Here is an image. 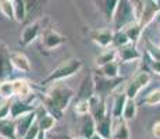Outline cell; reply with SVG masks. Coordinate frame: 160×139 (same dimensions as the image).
<instances>
[{
    "label": "cell",
    "instance_id": "obj_46",
    "mask_svg": "<svg viewBox=\"0 0 160 139\" xmlns=\"http://www.w3.org/2000/svg\"><path fill=\"white\" fill-rule=\"evenodd\" d=\"M156 2H159V0H156Z\"/></svg>",
    "mask_w": 160,
    "mask_h": 139
},
{
    "label": "cell",
    "instance_id": "obj_31",
    "mask_svg": "<svg viewBox=\"0 0 160 139\" xmlns=\"http://www.w3.org/2000/svg\"><path fill=\"white\" fill-rule=\"evenodd\" d=\"M0 96L2 99H13L14 97V86L13 81H0Z\"/></svg>",
    "mask_w": 160,
    "mask_h": 139
},
{
    "label": "cell",
    "instance_id": "obj_34",
    "mask_svg": "<svg viewBox=\"0 0 160 139\" xmlns=\"http://www.w3.org/2000/svg\"><path fill=\"white\" fill-rule=\"evenodd\" d=\"M130 38L127 36V33L124 32L122 29L120 31H114V39H113V45H116L117 47H120V46H124L127 45V43H130Z\"/></svg>",
    "mask_w": 160,
    "mask_h": 139
},
{
    "label": "cell",
    "instance_id": "obj_3",
    "mask_svg": "<svg viewBox=\"0 0 160 139\" xmlns=\"http://www.w3.org/2000/svg\"><path fill=\"white\" fill-rule=\"evenodd\" d=\"M135 20H138V15L134 3L131 0H120L114 11V15H113V31L122 29L124 27H127L128 24H131Z\"/></svg>",
    "mask_w": 160,
    "mask_h": 139
},
{
    "label": "cell",
    "instance_id": "obj_27",
    "mask_svg": "<svg viewBox=\"0 0 160 139\" xmlns=\"http://www.w3.org/2000/svg\"><path fill=\"white\" fill-rule=\"evenodd\" d=\"M57 120L54 116H52L50 113L45 114L43 117H41V118H38V124H39V128H41L42 132H49L52 131V129L54 128V125H56Z\"/></svg>",
    "mask_w": 160,
    "mask_h": 139
},
{
    "label": "cell",
    "instance_id": "obj_40",
    "mask_svg": "<svg viewBox=\"0 0 160 139\" xmlns=\"http://www.w3.org/2000/svg\"><path fill=\"white\" fill-rule=\"evenodd\" d=\"M50 139H72L70 135H66V134H53Z\"/></svg>",
    "mask_w": 160,
    "mask_h": 139
},
{
    "label": "cell",
    "instance_id": "obj_30",
    "mask_svg": "<svg viewBox=\"0 0 160 139\" xmlns=\"http://www.w3.org/2000/svg\"><path fill=\"white\" fill-rule=\"evenodd\" d=\"M138 113V106L135 103V99H128L127 103H125L124 111H122V118L130 121V120H134L137 117Z\"/></svg>",
    "mask_w": 160,
    "mask_h": 139
},
{
    "label": "cell",
    "instance_id": "obj_6",
    "mask_svg": "<svg viewBox=\"0 0 160 139\" xmlns=\"http://www.w3.org/2000/svg\"><path fill=\"white\" fill-rule=\"evenodd\" d=\"M152 77H150L149 71H139L134 75V78L130 79V82L125 86V93H127L128 99H137V96L139 95V92L142 91L145 86H148V83L150 82Z\"/></svg>",
    "mask_w": 160,
    "mask_h": 139
},
{
    "label": "cell",
    "instance_id": "obj_18",
    "mask_svg": "<svg viewBox=\"0 0 160 139\" xmlns=\"http://www.w3.org/2000/svg\"><path fill=\"white\" fill-rule=\"evenodd\" d=\"M13 86H14V96L18 99H32V88L28 83V81L25 79H15L13 81Z\"/></svg>",
    "mask_w": 160,
    "mask_h": 139
},
{
    "label": "cell",
    "instance_id": "obj_4",
    "mask_svg": "<svg viewBox=\"0 0 160 139\" xmlns=\"http://www.w3.org/2000/svg\"><path fill=\"white\" fill-rule=\"evenodd\" d=\"M93 79H95V92L100 97H104L107 95L113 93L125 81V78H122V77L109 78V77H102V75H98V74H93Z\"/></svg>",
    "mask_w": 160,
    "mask_h": 139
},
{
    "label": "cell",
    "instance_id": "obj_28",
    "mask_svg": "<svg viewBox=\"0 0 160 139\" xmlns=\"http://www.w3.org/2000/svg\"><path fill=\"white\" fill-rule=\"evenodd\" d=\"M117 58V49H106L103 53H100L96 57V66L100 67L103 64H107L110 61H114Z\"/></svg>",
    "mask_w": 160,
    "mask_h": 139
},
{
    "label": "cell",
    "instance_id": "obj_19",
    "mask_svg": "<svg viewBox=\"0 0 160 139\" xmlns=\"http://www.w3.org/2000/svg\"><path fill=\"white\" fill-rule=\"evenodd\" d=\"M48 0H25L27 3V18L24 22L29 24L32 22V18H35V15H39L43 10V6L46 4Z\"/></svg>",
    "mask_w": 160,
    "mask_h": 139
},
{
    "label": "cell",
    "instance_id": "obj_9",
    "mask_svg": "<svg viewBox=\"0 0 160 139\" xmlns=\"http://www.w3.org/2000/svg\"><path fill=\"white\" fill-rule=\"evenodd\" d=\"M42 33V20H35L29 22L28 25L24 28L22 33H21V46H28L31 45L35 39H38Z\"/></svg>",
    "mask_w": 160,
    "mask_h": 139
},
{
    "label": "cell",
    "instance_id": "obj_38",
    "mask_svg": "<svg viewBox=\"0 0 160 139\" xmlns=\"http://www.w3.org/2000/svg\"><path fill=\"white\" fill-rule=\"evenodd\" d=\"M149 63H150V70H152V72H155V74H158V75H160V61L150 58Z\"/></svg>",
    "mask_w": 160,
    "mask_h": 139
},
{
    "label": "cell",
    "instance_id": "obj_24",
    "mask_svg": "<svg viewBox=\"0 0 160 139\" xmlns=\"http://www.w3.org/2000/svg\"><path fill=\"white\" fill-rule=\"evenodd\" d=\"M122 31L127 33V36L130 38V41L132 43H137L138 39H139V36H141V33H142L143 28H142V25H141L139 21L135 20V21H132L131 24H128L127 27L122 28Z\"/></svg>",
    "mask_w": 160,
    "mask_h": 139
},
{
    "label": "cell",
    "instance_id": "obj_10",
    "mask_svg": "<svg viewBox=\"0 0 160 139\" xmlns=\"http://www.w3.org/2000/svg\"><path fill=\"white\" fill-rule=\"evenodd\" d=\"M117 57L120 58L121 63H131V61H135V60H141L142 54L137 49V43L130 42L124 46L117 47Z\"/></svg>",
    "mask_w": 160,
    "mask_h": 139
},
{
    "label": "cell",
    "instance_id": "obj_44",
    "mask_svg": "<svg viewBox=\"0 0 160 139\" xmlns=\"http://www.w3.org/2000/svg\"><path fill=\"white\" fill-rule=\"evenodd\" d=\"M103 139H113V138H103Z\"/></svg>",
    "mask_w": 160,
    "mask_h": 139
},
{
    "label": "cell",
    "instance_id": "obj_25",
    "mask_svg": "<svg viewBox=\"0 0 160 139\" xmlns=\"http://www.w3.org/2000/svg\"><path fill=\"white\" fill-rule=\"evenodd\" d=\"M93 134H96V121H95V118L92 117V114L89 113L87 116H84V120H82L81 135L89 139Z\"/></svg>",
    "mask_w": 160,
    "mask_h": 139
},
{
    "label": "cell",
    "instance_id": "obj_8",
    "mask_svg": "<svg viewBox=\"0 0 160 139\" xmlns=\"http://www.w3.org/2000/svg\"><path fill=\"white\" fill-rule=\"evenodd\" d=\"M14 70L11 61V52L4 43H0V81H6L11 77Z\"/></svg>",
    "mask_w": 160,
    "mask_h": 139
},
{
    "label": "cell",
    "instance_id": "obj_41",
    "mask_svg": "<svg viewBox=\"0 0 160 139\" xmlns=\"http://www.w3.org/2000/svg\"><path fill=\"white\" fill-rule=\"evenodd\" d=\"M132 3H134V6H135V10H137V13H138V10H139V7H141V4H142V2L143 0H131Z\"/></svg>",
    "mask_w": 160,
    "mask_h": 139
},
{
    "label": "cell",
    "instance_id": "obj_16",
    "mask_svg": "<svg viewBox=\"0 0 160 139\" xmlns=\"http://www.w3.org/2000/svg\"><path fill=\"white\" fill-rule=\"evenodd\" d=\"M118 2L120 0H96V6L99 7L106 22H112L113 21V15H114Z\"/></svg>",
    "mask_w": 160,
    "mask_h": 139
},
{
    "label": "cell",
    "instance_id": "obj_7",
    "mask_svg": "<svg viewBox=\"0 0 160 139\" xmlns=\"http://www.w3.org/2000/svg\"><path fill=\"white\" fill-rule=\"evenodd\" d=\"M64 42H66V36L52 28H46L41 33V47L45 52H53L54 49L60 47Z\"/></svg>",
    "mask_w": 160,
    "mask_h": 139
},
{
    "label": "cell",
    "instance_id": "obj_12",
    "mask_svg": "<svg viewBox=\"0 0 160 139\" xmlns=\"http://www.w3.org/2000/svg\"><path fill=\"white\" fill-rule=\"evenodd\" d=\"M36 109V106L32 102H25L22 99H14L11 100V110H10V117L11 118H18L22 114H27L29 111H33Z\"/></svg>",
    "mask_w": 160,
    "mask_h": 139
},
{
    "label": "cell",
    "instance_id": "obj_14",
    "mask_svg": "<svg viewBox=\"0 0 160 139\" xmlns=\"http://www.w3.org/2000/svg\"><path fill=\"white\" fill-rule=\"evenodd\" d=\"M113 39H114V31L107 29V28L98 29L92 33V41L104 49H107L110 45H113Z\"/></svg>",
    "mask_w": 160,
    "mask_h": 139
},
{
    "label": "cell",
    "instance_id": "obj_11",
    "mask_svg": "<svg viewBox=\"0 0 160 139\" xmlns=\"http://www.w3.org/2000/svg\"><path fill=\"white\" fill-rule=\"evenodd\" d=\"M38 120L36 109L33 111H29L27 114H22L18 118H15V127H17V135L18 139H22V137L27 134V131L33 125V122Z\"/></svg>",
    "mask_w": 160,
    "mask_h": 139
},
{
    "label": "cell",
    "instance_id": "obj_35",
    "mask_svg": "<svg viewBox=\"0 0 160 139\" xmlns=\"http://www.w3.org/2000/svg\"><path fill=\"white\" fill-rule=\"evenodd\" d=\"M11 110V99H2L0 102V120L10 117Z\"/></svg>",
    "mask_w": 160,
    "mask_h": 139
},
{
    "label": "cell",
    "instance_id": "obj_21",
    "mask_svg": "<svg viewBox=\"0 0 160 139\" xmlns=\"http://www.w3.org/2000/svg\"><path fill=\"white\" fill-rule=\"evenodd\" d=\"M98 75L102 77H109V78H114V77H120V63L117 60L110 61L107 64H103V66L98 67L96 72Z\"/></svg>",
    "mask_w": 160,
    "mask_h": 139
},
{
    "label": "cell",
    "instance_id": "obj_37",
    "mask_svg": "<svg viewBox=\"0 0 160 139\" xmlns=\"http://www.w3.org/2000/svg\"><path fill=\"white\" fill-rule=\"evenodd\" d=\"M39 134H41V128H39L38 122H33V125L27 131V134L22 137V139H38Z\"/></svg>",
    "mask_w": 160,
    "mask_h": 139
},
{
    "label": "cell",
    "instance_id": "obj_26",
    "mask_svg": "<svg viewBox=\"0 0 160 139\" xmlns=\"http://www.w3.org/2000/svg\"><path fill=\"white\" fill-rule=\"evenodd\" d=\"M14 6V17L15 21L24 22L27 18V3L25 0H13Z\"/></svg>",
    "mask_w": 160,
    "mask_h": 139
},
{
    "label": "cell",
    "instance_id": "obj_20",
    "mask_svg": "<svg viewBox=\"0 0 160 139\" xmlns=\"http://www.w3.org/2000/svg\"><path fill=\"white\" fill-rule=\"evenodd\" d=\"M11 61H13L14 68L20 70L21 72H29L31 71L29 58L21 52H11Z\"/></svg>",
    "mask_w": 160,
    "mask_h": 139
},
{
    "label": "cell",
    "instance_id": "obj_22",
    "mask_svg": "<svg viewBox=\"0 0 160 139\" xmlns=\"http://www.w3.org/2000/svg\"><path fill=\"white\" fill-rule=\"evenodd\" d=\"M127 100H128V96H127V93H125V91L116 95L113 106H112V111H110L113 118H116V117H122V111H124Z\"/></svg>",
    "mask_w": 160,
    "mask_h": 139
},
{
    "label": "cell",
    "instance_id": "obj_43",
    "mask_svg": "<svg viewBox=\"0 0 160 139\" xmlns=\"http://www.w3.org/2000/svg\"><path fill=\"white\" fill-rule=\"evenodd\" d=\"M72 139H88V138H85V137H82V135H81V137H78V138H72Z\"/></svg>",
    "mask_w": 160,
    "mask_h": 139
},
{
    "label": "cell",
    "instance_id": "obj_32",
    "mask_svg": "<svg viewBox=\"0 0 160 139\" xmlns=\"http://www.w3.org/2000/svg\"><path fill=\"white\" fill-rule=\"evenodd\" d=\"M0 13L8 20H15L13 0H0Z\"/></svg>",
    "mask_w": 160,
    "mask_h": 139
},
{
    "label": "cell",
    "instance_id": "obj_29",
    "mask_svg": "<svg viewBox=\"0 0 160 139\" xmlns=\"http://www.w3.org/2000/svg\"><path fill=\"white\" fill-rule=\"evenodd\" d=\"M74 113L79 117H84L91 113V103L88 99H77L74 104Z\"/></svg>",
    "mask_w": 160,
    "mask_h": 139
},
{
    "label": "cell",
    "instance_id": "obj_5",
    "mask_svg": "<svg viewBox=\"0 0 160 139\" xmlns=\"http://www.w3.org/2000/svg\"><path fill=\"white\" fill-rule=\"evenodd\" d=\"M159 14H160V6L156 0H143L137 13L138 21L141 22L143 29L149 24H152L155 21V18H158Z\"/></svg>",
    "mask_w": 160,
    "mask_h": 139
},
{
    "label": "cell",
    "instance_id": "obj_2",
    "mask_svg": "<svg viewBox=\"0 0 160 139\" xmlns=\"http://www.w3.org/2000/svg\"><path fill=\"white\" fill-rule=\"evenodd\" d=\"M82 66H84V63H82L79 58H75V57L67 58V60L61 61L54 70H52V72L49 74L45 79H42L41 85L42 86L52 85V83H54V82H60L66 78H70V77H72L75 72H78V71L82 68Z\"/></svg>",
    "mask_w": 160,
    "mask_h": 139
},
{
    "label": "cell",
    "instance_id": "obj_23",
    "mask_svg": "<svg viewBox=\"0 0 160 139\" xmlns=\"http://www.w3.org/2000/svg\"><path fill=\"white\" fill-rule=\"evenodd\" d=\"M112 127H113V117L112 114H107L102 121L96 122V132L102 138H112Z\"/></svg>",
    "mask_w": 160,
    "mask_h": 139
},
{
    "label": "cell",
    "instance_id": "obj_39",
    "mask_svg": "<svg viewBox=\"0 0 160 139\" xmlns=\"http://www.w3.org/2000/svg\"><path fill=\"white\" fill-rule=\"evenodd\" d=\"M152 137L153 138H156V139H160V121H156V122H153V125H152Z\"/></svg>",
    "mask_w": 160,
    "mask_h": 139
},
{
    "label": "cell",
    "instance_id": "obj_15",
    "mask_svg": "<svg viewBox=\"0 0 160 139\" xmlns=\"http://www.w3.org/2000/svg\"><path fill=\"white\" fill-rule=\"evenodd\" d=\"M0 138L6 139H18L17 135V127H15V120L11 117L0 120Z\"/></svg>",
    "mask_w": 160,
    "mask_h": 139
},
{
    "label": "cell",
    "instance_id": "obj_17",
    "mask_svg": "<svg viewBox=\"0 0 160 139\" xmlns=\"http://www.w3.org/2000/svg\"><path fill=\"white\" fill-rule=\"evenodd\" d=\"M95 93H96L95 92V79H93V74H92V75H87L82 79L77 99H88L89 100Z\"/></svg>",
    "mask_w": 160,
    "mask_h": 139
},
{
    "label": "cell",
    "instance_id": "obj_33",
    "mask_svg": "<svg viewBox=\"0 0 160 139\" xmlns=\"http://www.w3.org/2000/svg\"><path fill=\"white\" fill-rule=\"evenodd\" d=\"M142 102L145 106H158L160 103V89H155L150 93H148Z\"/></svg>",
    "mask_w": 160,
    "mask_h": 139
},
{
    "label": "cell",
    "instance_id": "obj_13",
    "mask_svg": "<svg viewBox=\"0 0 160 139\" xmlns=\"http://www.w3.org/2000/svg\"><path fill=\"white\" fill-rule=\"evenodd\" d=\"M112 138L113 139H130V129H128V125H127V120H124L122 117L113 118Z\"/></svg>",
    "mask_w": 160,
    "mask_h": 139
},
{
    "label": "cell",
    "instance_id": "obj_36",
    "mask_svg": "<svg viewBox=\"0 0 160 139\" xmlns=\"http://www.w3.org/2000/svg\"><path fill=\"white\" fill-rule=\"evenodd\" d=\"M146 53L150 58L160 61V46L153 45L152 42H146Z\"/></svg>",
    "mask_w": 160,
    "mask_h": 139
},
{
    "label": "cell",
    "instance_id": "obj_45",
    "mask_svg": "<svg viewBox=\"0 0 160 139\" xmlns=\"http://www.w3.org/2000/svg\"><path fill=\"white\" fill-rule=\"evenodd\" d=\"M0 102H2V96H0Z\"/></svg>",
    "mask_w": 160,
    "mask_h": 139
},
{
    "label": "cell",
    "instance_id": "obj_1",
    "mask_svg": "<svg viewBox=\"0 0 160 139\" xmlns=\"http://www.w3.org/2000/svg\"><path fill=\"white\" fill-rule=\"evenodd\" d=\"M74 97V89L68 88L67 85H60L58 82L52 83V88L43 97V106L56 120H61L63 113L70 106Z\"/></svg>",
    "mask_w": 160,
    "mask_h": 139
},
{
    "label": "cell",
    "instance_id": "obj_42",
    "mask_svg": "<svg viewBox=\"0 0 160 139\" xmlns=\"http://www.w3.org/2000/svg\"><path fill=\"white\" fill-rule=\"evenodd\" d=\"M89 139H103V138L100 137V135H99V134H98V132H96V134H93V135H92V137L89 138Z\"/></svg>",
    "mask_w": 160,
    "mask_h": 139
}]
</instances>
